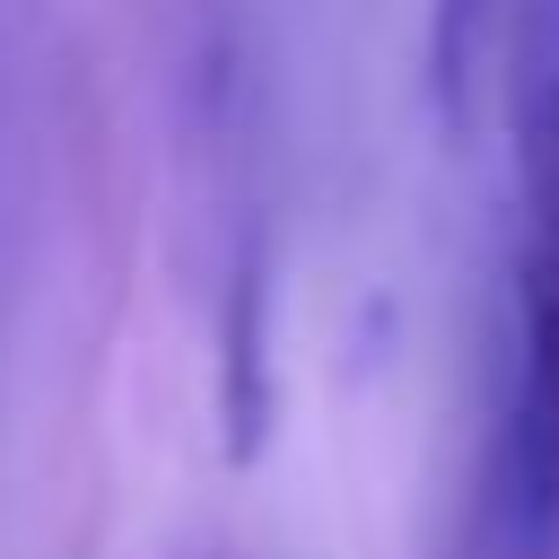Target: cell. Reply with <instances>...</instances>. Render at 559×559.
<instances>
[{
    "mask_svg": "<svg viewBox=\"0 0 559 559\" xmlns=\"http://www.w3.org/2000/svg\"><path fill=\"white\" fill-rule=\"evenodd\" d=\"M498 114L515 157V376L498 419V507L524 550L559 533V0H498Z\"/></svg>",
    "mask_w": 559,
    "mask_h": 559,
    "instance_id": "cell-1",
    "label": "cell"
}]
</instances>
